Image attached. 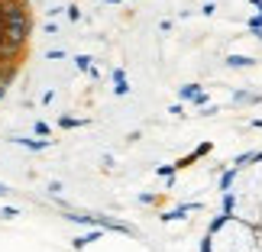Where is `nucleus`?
<instances>
[{
	"instance_id": "f8f14e48",
	"label": "nucleus",
	"mask_w": 262,
	"mask_h": 252,
	"mask_svg": "<svg viewBox=\"0 0 262 252\" xmlns=\"http://www.w3.org/2000/svg\"><path fill=\"white\" fill-rule=\"evenodd\" d=\"M7 194H10V188H7V185H0V197H7Z\"/></svg>"
},
{
	"instance_id": "f03ea898",
	"label": "nucleus",
	"mask_w": 262,
	"mask_h": 252,
	"mask_svg": "<svg viewBox=\"0 0 262 252\" xmlns=\"http://www.w3.org/2000/svg\"><path fill=\"white\" fill-rule=\"evenodd\" d=\"M100 239V230H91V233H84V236H75L72 243H75V249H84L88 243H97Z\"/></svg>"
},
{
	"instance_id": "6e6552de",
	"label": "nucleus",
	"mask_w": 262,
	"mask_h": 252,
	"mask_svg": "<svg viewBox=\"0 0 262 252\" xmlns=\"http://www.w3.org/2000/svg\"><path fill=\"white\" fill-rule=\"evenodd\" d=\"M36 133H39V136H49V126L42 123V120H39V123H36Z\"/></svg>"
},
{
	"instance_id": "9d476101",
	"label": "nucleus",
	"mask_w": 262,
	"mask_h": 252,
	"mask_svg": "<svg viewBox=\"0 0 262 252\" xmlns=\"http://www.w3.org/2000/svg\"><path fill=\"white\" fill-rule=\"evenodd\" d=\"M0 81H10V68H4V65H0Z\"/></svg>"
},
{
	"instance_id": "1a4fd4ad",
	"label": "nucleus",
	"mask_w": 262,
	"mask_h": 252,
	"mask_svg": "<svg viewBox=\"0 0 262 252\" xmlns=\"http://www.w3.org/2000/svg\"><path fill=\"white\" fill-rule=\"evenodd\" d=\"M75 62H78V68H91V58H88V55H81V58H75Z\"/></svg>"
},
{
	"instance_id": "f257e3e1",
	"label": "nucleus",
	"mask_w": 262,
	"mask_h": 252,
	"mask_svg": "<svg viewBox=\"0 0 262 252\" xmlns=\"http://www.w3.org/2000/svg\"><path fill=\"white\" fill-rule=\"evenodd\" d=\"M13 143H16V146H23V149H33V152H39V149H46V146H49V139H23V136H16Z\"/></svg>"
},
{
	"instance_id": "423d86ee",
	"label": "nucleus",
	"mask_w": 262,
	"mask_h": 252,
	"mask_svg": "<svg viewBox=\"0 0 262 252\" xmlns=\"http://www.w3.org/2000/svg\"><path fill=\"white\" fill-rule=\"evenodd\" d=\"M58 123H62L65 129H75V126H84V123H88V120H75V117H62V120H58Z\"/></svg>"
},
{
	"instance_id": "39448f33",
	"label": "nucleus",
	"mask_w": 262,
	"mask_h": 252,
	"mask_svg": "<svg viewBox=\"0 0 262 252\" xmlns=\"http://www.w3.org/2000/svg\"><path fill=\"white\" fill-rule=\"evenodd\" d=\"M178 94H181V100H194V97L201 94V90H198V84H185V87L178 90Z\"/></svg>"
},
{
	"instance_id": "ddd939ff",
	"label": "nucleus",
	"mask_w": 262,
	"mask_h": 252,
	"mask_svg": "<svg viewBox=\"0 0 262 252\" xmlns=\"http://www.w3.org/2000/svg\"><path fill=\"white\" fill-rule=\"evenodd\" d=\"M0 4H4V0H0Z\"/></svg>"
},
{
	"instance_id": "9b49d317",
	"label": "nucleus",
	"mask_w": 262,
	"mask_h": 252,
	"mask_svg": "<svg viewBox=\"0 0 262 252\" xmlns=\"http://www.w3.org/2000/svg\"><path fill=\"white\" fill-rule=\"evenodd\" d=\"M7 84H10V81H0V97H4V94H7Z\"/></svg>"
},
{
	"instance_id": "7ed1b4c3",
	"label": "nucleus",
	"mask_w": 262,
	"mask_h": 252,
	"mask_svg": "<svg viewBox=\"0 0 262 252\" xmlns=\"http://www.w3.org/2000/svg\"><path fill=\"white\" fill-rule=\"evenodd\" d=\"M114 90H117L120 97H123V94H129V84H126V78H123V72H120V68L114 72Z\"/></svg>"
},
{
	"instance_id": "20e7f679",
	"label": "nucleus",
	"mask_w": 262,
	"mask_h": 252,
	"mask_svg": "<svg viewBox=\"0 0 262 252\" xmlns=\"http://www.w3.org/2000/svg\"><path fill=\"white\" fill-rule=\"evenodd\" d=\"M227 65L230 68H249V65H253V58H249V55H230Z\"/></svg>"
},
{
	"instance_id": "0eeeda50",
	"label": "nucleus",
	"mask_w": 262,
	"mask_h": 252,
	"mask_svg": "<svg viewBox=\"0 0 262 252\" xmlns=\"http://www.w3.org/2000/svg\"><path fill=\"white\" fill-rule=\"evenodd\" d=\"M0 217H7V220H13V217H19V210H16V207H4V210H0Z\"/></svg>"
}]
</instances>
